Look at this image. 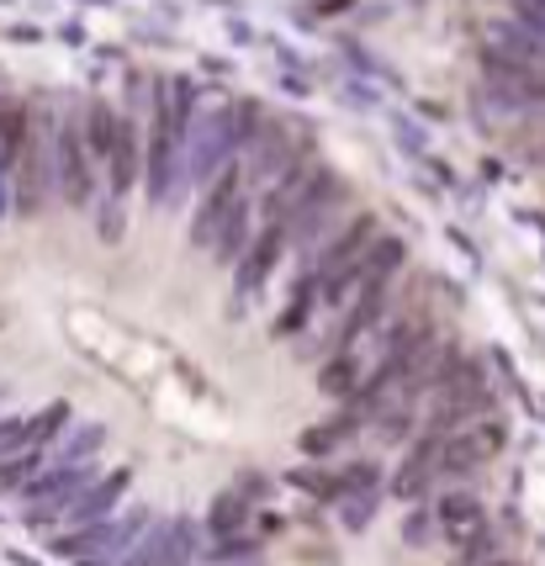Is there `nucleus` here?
<instances>
[{"label":"nucleus","mask_w":545,"mask_h":566,"mask_svg":"<svg viewBox=\"0 0 545 566\" xmlns=\"http://www.w3.org/2000/svg\"><path fill=\"white\" fill-rule=\"evenodd\" d=\"M149 530H154V509L133 503L123 514H112L106 524L53 535V556H70L75 566H127V556L138 551V541H144Z\"/></svg>","instance_id":"f257e3e1"},{"label":"nucleus","mask_w":545,"mask_h":566,"mask_svg":"<svg viewBox=\"0 0 545 566\" xmlns=\"http://www.w3.org/2000/svg\"><path fill=\"white\" fill-rule=\"evenodd\" d=\"M53 138H59V123H53V117H32L22 159L11 165V175H17L11 201H17L22 218H38L43 201H49V191H59V175H53Z\"/></svg>","instance_id":"f03ea898"},{"label":"nucleus","mask_w":545,"mask_h":566,"mask_svg":"<svg viewBox=\"0 0 545 566\" xmlns=\"http://www.w3.org/2000/svg\"><path fill=\"white\" fill-rule=\"evenodd\" d=\"M345 201H349V186L328 170V165H323L318 180H313V191H307V197H302V207L286 218V244H297L302 254H307V249H313L323 233L334 228V218L345 212Z\"/></svg>","instance_id":"7ed1b4c3"},{"label":"nucleus","mask_w":545,"mask_h":566,"mask_svg":"<svg viewBox=\"0 0 545 566\" xmlns=\"http://www.w3.org/2000/svg\"><path fill=\"white\" fill-rule=\"evenodd\" d=\"M101 471H96V461H85V467H49L32 488H27V518L32 524H59V514L75 503L91 482H96Z\"/></svg>","instance_id":"20e7f679"},{"label":"nucleus","mask_w":545,"mask_h":566,"mask_svg":"<svg viewBox=\"0 0 545 566\" xmlns=\"http://www.w3.org/2000/svg\"><path fill=\"white\" fill-rule=\"evenodd\" d=\"M53 175H59V197L70 201L75 212H85V207L96 201L91 148H85V133H80V123H59V138H53Z\"/></svg>","instance_id":"39448f33"},{"label":"nucleus","mask_w":545,"mask_h":566,"mask_svg":"<svg viewBox=\"0 0 545 566\" xmlns=\"http://www.w3.org/2000/svg\"><path fill=\"white\" fill-rule=\"evenodd\" d=\"M233 154H239V144H233V127H228V106L197 117V127H191V186H201V191L218 186V175L228 165H239Z\"/></svg>","instance_id":"423d86ee"},{"label":"nucleus","mask_w":545,"mask_h":566,"mask_svg":"<svg viewBox=\"0 0 545 566\" xmlns=\"http://www.w3.org/2000/svg\"><path fill=\"white\" fill-rule=\"evenodd\" d=\"M265 497H271V476H265V471H244L239 482H228L223 493L207 503V530H212V541L249 530V514H260Z\"/></svg>","instance_id":"0eeeda50"},{"label":"nucleus","mask_w":545,"mask_h":566,"mask_svg":"<svg viewBox=\"0 0 545 566\" xmlns=\"http://www.w3.org/2000/svg\"><path fill=\"white\" fill-rule=\"evenodd\" d=\"M286 254V228L281 222H265L260 228V239L244 249V260L233 265V318H244L249 296L265 292V281L275 275V260Z\"/></svg>","instance_id":"6e6552de"},{"label":"nucleus","mask_w":545,"mask_h":566,"mask_svg":"<svg viewBox=\"0 0 545 566\" xmlns=\"http://www.w3.org/2000/svg\"><path fill=\"white\" fill-rule=\"evenodd\" d=\"M201 541H197V524L191 518H159L149 535L138 541V551L127 556V566H197Z\"/></svg>","instance_id":"1a4fd4ad"},{"label":"nucleus","mask_w":545,"mask_h":566,"mask_svg":"<svg viewBox=\"0 0 545 566\" xmlns=\"http://www.w3.org/2000/svg\"><path fill=\"white\" fill-rule=\"evenodd\" d=\"M307 133H313V127L297 133L292 123H265V133L249 148V175H254V180H281L302 154H313V138H307Z\"/></svg>","instance_id":"9d476101"},{"label":"nucleus","mask_w":545,"mask_h":566,"mask_svg":"<svg viewBox=\"0 0 545 566\" xmlns=\"http://www.w3.org/2000/svg\"><path fill=\"white\" fill-rule=\"evenodd\" d=\"M497 450H503V423H497V419L471 423V429H461V434H450V440H446L440 476H471V471L488 467Z\"/></svg>","instance_id":"9b49d317"},{"label":"nucleus","mask_w":545,"mask_h":566,"mask_svg":"<svg viewBox=\"0 0 545 566\" xmlns=\"http://www.w3.org/2000/svg\"><path fill=\"white\" fill-rule=\"evenodd\" d=\"M440 461H446V440H440V434H419V440H413V450L402 455L397 476L387 482V493L402 497V503H419V497L440 482Z\"/></svg>","instance_id":"f8f14e48"},{"label":"nucleus","mask_w":545,"mask_h":566,"mask_svg":"<svg viewBox=\"0 0 545 566\" xmlns=\"http://www.w3.org/2000/svg\"><path fill=\"white\" fill-rule=\"evenodd\" d=\"M133 488V471L117 467V471H101L96 482L85 488V493L59 514V524H75V530H91V524H106V518L117 514V503H123V493Z\"/></svg>","instance_id":"ddd939ff"},{"label":"nucleus","mask_w":545,"mask_h":566,"mask_svg":"<svg viewBox=\"0 0 545 566\" xmlns=\"http://www.w3.org/2000/svg\"><path fill=\"white\" fill-rule=\"evenodd\" d=\"M239 197H244V165H228V170L218 175V186H207V191H201L197 222H191V244H197V249H212L218 228H223V218L233 212V207H239Z\"/></svg>","instance_id":"4468645a"},{"label":"nucleus","mask_w":545,"mask_h":566,"mask_svg":"<svg viewBox=\"0 0 545 566\" xmlns=\"http://www.w3.org/2000/svg\"><path fill=\"white\" fill-rule=\"evenodd\" d=\"M387 313H392V281H366L355 292V302H349L339 334H334V349H355V339H366L371 328H381Z\"/></svg>","instance_id":"2eb2a0df"},{"label":"nucleus","mask_w":545,"mask_h":566,"mask_svg":"<svg viewBox=\"0 0 545 566\" xmlns=\"http://www.w3.org/2000/svg\"><path fill=\"white\" fill-rule=\"evenodd\" d=\"M434 514H440V535H446L455 551H471V545L488 541V509L471 493H446L434 503Z\"/></svg>","instance_id":"dca6fc26"},{"label":"nucleus","mask_w":545,"mask_h":566,"mask_svg":"<svg viewBox=\"0 0 545 566\" xmlns=\"http://www.w3.org/2000/svg\"><path fill=\"white\" fill-rule=\"evenodd\" d=\"M318 170H323L318 159H313V154H302V159L286 175H281V180H271V191H265V201H260V218H265V222H281V228H286V218H292V212L302 207V197L313 191Z\"/></svg>","instance_id":"f3484780"},{"label":"nucleus","mask_w":545,"mask_h":566,"mask_svg":"<svg viewBox=\"0 0 545 566\" xmlns=\"http://www.w3.org/2000/svg\"><path fill=\"white\" fill-rule=\"evenodd\" d=\"M138 180H144V138H138V123L123 117V127H117V148H112V165H106V191L123 201Z\"/></svg>","instance_id":"a211bd4d"},{"label":"nucleus","mask_w":545,"mask_h":566,"mask_svg":"<svg viewBox=\"0 0 545 566\" xmlns=\"http://www.w3.org/2000/svg\"><path fill=\"white\" fill-rule=\"evenodd\" d=\"M117 127L123 117L106 106V101H91L85 112H80V133H85V148H91V165H112V148H117Z\"/></svg>","instance_id":"6ab92c4d"},{"label":"nucleus","mask_w":545,"mask_h":566,"mask_svg":"<svg viewBox=\"0 0 545 566\" xmlns=\"http://www.w3.org/2000/svg\"><path fill=\"white\" fill-rule=\"evenodd\" d=\"M360 381H366V370H360V355H355V349H334L318 370V392L334 397V402H349Z\"/></svg>","instance_id":"aec40b11"},{"label":"nucleus","mask_w":545,"mask_h":566,"mask_svg":"<svg viewBox=\"0 0 545 566\" xmlns=\"http://www.w3.org/2000/svg\"><path fill=\"white\" fill-rule=\"evenodd\" d=\"M27 133H32V112H27V101L22 96H6V101H0V165H6V170L22 159Z\"/></svg>","instance_id":"412c9836"},{"label":"nucleus","mask_w":545,"mask_h":566,"mask_svg":"<svg viewBox=\"0 0 545 566\" xmlns=\"http://www.w3.org/2000/svg\"><path fill=\"white\" fill-rule=\"evenodd\" d=\"M313 307H318V275L302 271L297 286H292V296H286V307H281V318H275V334H281V339L302 334V328L313 323Z\"/></svg>","instance_id":"4be33fe9"},{"label":"nucleus","mask_w":545,"mask_h":566,"mask_svg":"<svg viewBox=\"0 0 545 566\" xmlns=\"http://www.w3.org/2000/svg\"><path fill=\"white\" fill-rule=\"evenodd\" d=\"M249 222H254V207L239 197V207L228 212L223 228H218V239H212V254H218V265H239V260H244V249L254 244V239H249Z\"/></svg>","instance_id":"5701e85b"},{"label":"nucleus","mask_w":545,"mask_h":566,"mask_svg":"<svg viewBox=\"0 0 545 566\" xmlns=\"http://www.w3.org/2000/svg\"><path fill=\"white\" fill-rule=\"evenodd\" d=\"M101 444H106V429H101V423H70L64 440L53 444V467H85V461L101 455Z\"/></svg>","instance_id":"b1692460"},{"label":"nucleus","mask_w":545,"mask_h":566,"mask_svg":"<svg viewBox=\"0 0 545 566\" xmlns=\"http://www.w3.org/2000/svg\"><path fill=\"white\" fill-rule=\"evenodd\" d=\"M355 434H360V419H355L349 408H339L328 423H313V429L297 440V450L302 455H334V450H339L345 440H355Z\"/></svg>","instance_id":"393cba45"},{"label":"nucleus","mask_w":545,"mask_h":566,"mask_svg":"<svg viewBox=\"0 0 545 566\" xmlns=\"http://www.w3.org/2000/svg\"><path fill=\"white\" fill-rule=\"evenodd\" d=\"M43 467H49V450H22V455H6V461H0V497L27 493V488L43 476Z\"/></svg>","instance_id":"a878e982"},{"label":"nucleus","mask_w":545,"mask_h":566,"mask_svg":"<svg viewBox=\"0 0 545 566\" xmlns=\"http://www.w3.org/2000/svg\"><path fill=\"white\" fill-rule=\"evenodd\" d=\"M260 556H265V535H254V530L223 535V541H212V551H207L212 566H254Z\"/></svg>","instance_id":"bb28decb"},{"label":"nucleus","mask_w":545,"mask_h":566,"mask_svg":"<svg viewBox=\"0 0 545 566\" xmlns=\"http://www.w3.org/2000/svg\"><path fill=\"white\" fill-rule=\"evenodd\" d=\"M286 482H292L297 493H307L313 503H339V497H345V488H339V467H297Z\"/></svg>","instance_id":"cd10ccee"},{"label":"nucleus","mask_w":545,"mask_h":566,"mask_svg":"<svg viewBox=\"0 0 545 566\" xmlns=\"http://www.w3.org/2000/svg\"><path fill=\"white\" fill-rule=\"evenodd\" d=\"M70 402H49L43 413H32L27 419V440H32V450H49V444L64 440V429H70Z\"/></svg>","instance_id":"c85d7f7f"},{"label":"nucleus","mask_w":545,"mask_h":566,"mask_svg":"<svg viewBox=\"0 0 545 566\" xmlns=\"http://www.w3.org/2000/svg\"><path fill=\"white\" fill-rule=\"evenodd\" d=\"M413 413H419V408H408V402L387 397V402H381V413L371 419V434L381 444H402L408 434H413Z\"/></svg>","instance_id":"c756f323"},{"label":"nucleus","mask_w":545,"mask_h":566,"mask_svg":"<svg viewBox=\"0 0 545 566\" xmlns=\"http://www.w3.org/2000/svg\"><path fill=\"white\" fill-rule=\"evenodd\" d=\"M334 509H339V524H345L349 535H360V530H371L376 509H381V488H376V493H349V497H339Z\"/></svg>","instance_id":"7c9ffc66"},{"label":"nucleus","mask_w":545,"mask_h":566,"mask_svg":"<svg viewBox=\"0 0 545 566\" xmlns=\"http://www.w3.org/2000/svg\"><path fill=\"white\" fill-rule=\"evenodd\" d=\"M265 123H271V117L260 112V101H233V106H228V127H233V144L239 148H254V138H260Z\"/></svg>","instance_id":"2f4dec72"},{"label":"nucleus","mask_w":545,"mask_h":566,"mask_svg":"<svg viewBox=\"0 0 545 566\" xmlns=\"http://www.w3.org/2000/svg\"><path fill=\"white\" fill-rule=\"evenodd\" d=\"M434 535H440V514H434V509H423V503H413V514L402 518V545H413V551H419V545H429Z\"/></svg>","instance_id":"473e14b6"},{"label":"nucleus","mask_w":545,"mask_h":566,"mask_svg":"<svg viewBox=\"0 0 545 566\" xmlns=\"http://www.w3.org/2000/svg\"><path fill=\"white\" fill-rule=\"evenodd\" d=\"M91 207H96L101 239H106V244H117V239H123V201H117V197H101V201H91Z\"/></svg>","instance_id":"72a5a7b5"},{"label":"nucleus","mask_w":545,"mask_h":566,"mask_svg":"<svg viewBox=\"0 0 545 566\" xmlns=\"http://www.w3.org/2000/svg\"><path fill=\"white\" fill-rule=\"evenodd\" d=\"M392 133H397V148H402V154H413V159H429L419 123H408V117H397V112H392Z\"/></svg>","instance_id":"f704fd0d"},{"label":"nucleus","mask_w":545,"mask_h":566,"mask_svg":"<svg viewBox=\"0 0 545 566\" xmlns=\"http://www.w3.org/2000/svg\"><path fill=\"white\" fill-rule=\"evenodd\" d=\"M6 38H11V43H43V32H38V27H11Z\"/></svg>","instance_id":"c9c22d12"},{"label":"nucleus","mask_w":545,"mask_h":566,"mask_svg":"<svg viewBox=\"0 0 545 566\" xmlns=\"http://www.w3.org/2000/svg\"><path fill=\"white\" fill-rule=\"evenodd\" d=\"M281 85H286V96H307V80H297V74H281Z\"/></svg>","instance_id":"e433bc0d"},{"label":"nucleus","mask_w":545,"mask_h":566,"mask_svg":"<svg viewBox=\"0 0 545 566\" xmlns=\"http://www.w3.org/2000/svg\"><path fill=\"white\" fill-rule=\"evenodd\" d=\"M6 429H11V419H0V450H6Z\"/></svg>","instance_id":"4c0bfd02"},{"label":"nucleus","mask_w":545,"mask_h":566,"mask_svg":"<svg viewBox=\"0 0 545 566\" xmlns=\"http://www.w3.org/2000/svg\"><path fill=\"white\" fill-rule=\"evenodd\" d=\"M91 6H106V0H91Z\"/></svg>","instance_id":"58836bf2"}]
</instances>
